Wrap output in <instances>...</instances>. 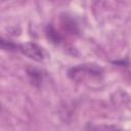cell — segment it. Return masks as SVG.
<instances>
[{
  "label": "cell",
  "mask_w": 131,
  "mask_h": 131,
  "mask_svg": "<svg viewBox=\"0 0 131 131\" xmlns=\"http://www.w3.org/2000/svg\"><path fill=\"white\" fill-rule=\"evenodd\" d=\"M16 50H18L19 52H21L29 58L36 60V61H42L45 58L44 49L40 47L39 45L32 43V42H28L25 44H17Z\"/></svg>",
  "instance_id": "1"
},
{
  "label": "cell",
  "mask_w": 131,
  "mask_h": 131,
  "mask_svg": "<svg viewBox=\"0 0 131 131\" xmlns=\"http://www.w3.org/2000/svg\"><path fill=\"white\" fill-rule=\"evenodd\" d=\"M58 1H60V0H58ZM61 1H63V0H61Z\"/></svg>",
  "instance_id": "2"
}]
</instances>
